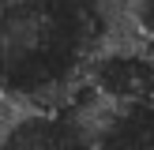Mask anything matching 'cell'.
<instances>
[{"label": "cell", "mask_w": 154, "mask_h": 150, "mask_svg": "<svg viewBox=\"0 0 154 150\" xmlns=\"http://www.w3.org/2000/svg\"><path fill=\"white\" fill-rule=\"evenodd\" d=\"M0 150H87V142L64 109L11 105V116L0 120Z\"/></svg>", "instance_id": "3957f363"}, {"label": "cell", "mask_w": 154, "mask_h": 150, "mask_svg": "<svg viewBox=\"0 0 154 150\" xmlns=\"http://www.w3.org/2000/svg\"><path fill=\"white\" fill-rule=\"evenodd\" d=\"M98 34L94 0H0V98L30 109L68 105Z\"/></svg>", "instance_id": "6da1fadb"}, {"label": "cell", "mask_w": 154, "mask_h": 150, "mask_svg": "<svg viewBox=\"0 0 154 150\" xmlns=\"http://www.w3.org/2000/svg\"><path fill=\"white\" fill-rule=\"evenodd\" d=\"M83 90L113 109L154 101V45L98 41L83 68Z\"/></svg>", "instance_id": "7a4b0ae2"}]
</instances>
